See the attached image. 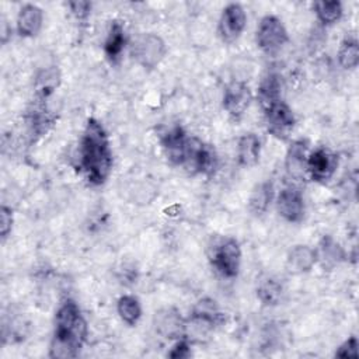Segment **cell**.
I'll return each instance as SVG.
<instances>
[{
    "label": "cell",
    "mask_w": 359,
    "mask_h": 359,
    "mask_svg": "<svg viewBox=\"0 0 359 359\" xmlns=\"http://www.w3.org/2000/svg\"><path fill=\"white\" fill-rule=\"evenodd\" d=\"M287 42V32L282 21L275 15L261 18L257 28V43L265 53H276Z\"/></svg>",
    "instance_id": "cell-5"
},
{
    "label": "cell",
    "mask_w": 359,
    "mask_h": 359,
    "mask_svg": "<svg viewBox=\"0 0 359 359\" xmlns=\"http://www.w3.org/2000/svg\"><path fill=\"white\" fill-rule=\"evenodd\" d=\"M307 146L303 140H296L290 144L286 153V170L290 177L294 180H303L307 171V157H306Z\"/></svg>",
    "instance_id": "cell-14"
},
{
    "label": "cell",
    "mask_w": 359,
    "mask_h": 359,
    "mask_svg": "<svg viewBox=\"0 0 359 359\" xmlns=\"http://www.w3.org/2000/svg\"><path fill=\"white\" fill-rule=\"evenodd\" d=\"M118 314L128 325H135L140 316H142V307L139 300L135 296H122L118 300Z\"/></svg>",
    "instance_id": "cell-23"
},
{
    "label": "cell",
    "mask_w": 359,
    "mask_h": 359,
    "mask_svg": "<svg viewBox=\"0 0 359 359\" xmlns=\"http://www.w3.org/2000/svg\"><path fill=\"white\" fill-rule=\"evenodd\" d=\"M80 167L93 185L104 184L112 168V151L108 135L94 118L87 121L81 137Z\"/></svg>",
    "instance_id": "cell-1"
},
{
    "label": "cell",
    "mask_w": 359,
    "mask_h": 359,
    "mask_svg": "<svg viewBox=\"0 0 359 359\" xmlns=\"http://www.w3.org/2000/svg\"><path fill=\"white\" fill-rule=\"evenodd\" d=\"M257 296L264 304L275 306L282 297V285L273 278H266L259 282L257 287Z\"/></svg>",
    "instance_id": "cell-24"
},
{
    "label": "cell",
    "mask_w": 359,
    "mask_h": 359,
    "mask_svg": "<svg viewBox=\"0 0 359 359\" xmlns=\"http://www.w3.org/2000/svg\"><path fill=\"white\" fill-rule=\"evenodd\" d=\"M261 151L259 139L254 133L243 135L237 143L238 163L244 167H252L258 163Z\"/></svg>",
    "instance_id": "cell-16"
},
{
    "label": "cell",
    "mask_w": 359,
    "mask_h": 359,
    "mask_svg": "<svg viewBox=\"0 0 359 359\" xmlns=\"http://www.w3.org/2000/svg\"><path fill=\"white\" fill-rule=\"evenodd\" d=\"M280 93H282L280 77L276 73H268L262 79L258 87V100L264 107V109L280 101Z\"/></svg>",
    "instance_id": "cell-18"
},
{
    "label": "cell",
    "mask_w": 359,
    "mask_h": 359,
    "mask_svg": "<svg viewBox=\"0 0 359 359\" xmlns=\"http://www.w3.org/2000/svg\"><path fill=\"white\" fill-rule=\"evenodd\" d=\"M87 324L77 304L66 300L57 310L55 318V332L49 348L50 358H76L86 341Z\"/></svg>",
    "instance_id": "cell-2"
},
{
    "label": "cell",
    "mask_w": 359,
    "mask_h": 359,
    "mask_svg": "<svg viewBox=\"0 0 359 359\" xmlns=\"http://www.w3.org/2000/svg\"><path fill=\"white\" fill-rule=\"evenodd\" d=\"M268 130L276 137H286L294 125L292 109L282 101H278L265 109Z\"/></svg>",
    "instance_id": "cell-8"
},
{
    "label": "cell",
    "mask_w": 359,
    "mask_h": 359,
    "mask_svg": "<svg viewBox=\"0 0 359 359\" xmlns=\"http://www.w3.org/2000/svg\"><path fill=\"white\" fill-rule=\"evenodd\" d=\"M338 62L344 69H353L359 63V45L356 39L346 38L338 50Z\"/></svg>",
    "instance_id": "cell-26"
},
{
    "label": "cell",
    "mask_w": 359,
    "mask_h": 359,
    "mask_svg": "<svg viewBox=\"0 0 359 359\" xmlns=\"http://www.w3.org/2000/svg\"><path fill=\"white\" fill-rule=\"evenodd\" d=\"M165 43L156 34H140L132 43V56L143 67H156L165 55Z\"/></svg>",
    "instance_id": "cell-4"
},
{
    "label": "cell",
    "mask_w": 359,
    "mask_h": 359,
    "mask_svg": "<svg viewBox=\"0 0 359 359\" xmlns=\"http://www.w3.org/2000/svg\"><path fill=\"white\" fill-rule=\"evenodd\" d=\"M60 84V72L57 67H48L38 73L35 79V93L39 101L46 100Z\"/></svg>",
    "instance_id": "cell-21"
},
{
    "label": "cell",
    "mask_w": 359,
    "mask_h": 359,
    "mask_svg": "<svg viewBox=\"0 0 359 359\" xmlns=\"http://www.w3.org/2000/svg\"><path fill=\"white\" fill-rule=\"evenodd\" d=\"M279 215L287 222H300L304 215V202L299 191L293 188H285L279 192L276 201Z\"/></svg>",
    "instance_id": "cell-10"
},
{
    "label": "cell",
    "mask_w": 359,
    "mask_h": 359,
    "mask_svg": "<svg viewBox=\"0 0 359 359\" xmlns=\"http://www.w3.org/2000/svg\"><path fill=\"white\" fill-rule=\"evenodd\" d=\"M241 250L234 238H223L215 244L210 254V262L224 278H236L240 269Z\"/></svg>",
    "instance_id": "cell-3"
},
{
    "label": "cell",
    "mask_w": 359,
    "mask_h": 359,
    "mask_svg": "<svg viewBox=\"0 0 359 359\" xmlns=\"http://www.w3.org/2000/svg\"><path fill=\"white\" fill-rule=\"evenodd\" d=\"M191 355L189 345L187 341H180L177 342L172 349L168 352V356L172 359H181V358H188Z\"/></svg>",
    "instance_id": "cell-30"
},
{
    "label": "cell",
    "mask_w": 359,
    "mask_h": 359,
    "mask_svg": "<svg viewBox=\"0 0 359 359\" xmlns=\"http://www.w3.org/2000/svg\"><path fill=\"white\" fill-rule=\"evenodd\" d=\"M337 358H344V359H356L358 358V339L356 337L348 338L335 352Z\"/></svg>",
    "instance_id": "cell-27"
},
{
    "label": "cell",
    "mask_w": 359,
    "mask_h": 359,
    "mask_svg": "<svg viewBox=\"0 0 359 359\" xmlns=\"http://www.w3.org/2000/svg\"><path fill=\"white\" fill-rule=\"evenodd\" d=\"M252 100L251 90L243 81L230 83L223 95V107L231 116H240L250 107Z\"/></svg>",
    "instance_id": "cell-9"
},
{
    "label": "cell",
    "mask_w": 359,
    "mask_h": 359,
    "mask_svg": "<svg viewBox=\"0 0 359 359\" xmlns=\"http://www.w3.org/2000/svg\"><path fill=\"white\" fill-rule=\"evenodd\" d=\"M316 261L317 258L314 250L307 245H296L287 254L286 266L292 273H303L310 271Z\"/></svg>",
    "instance_id": "cell-15"
},
{
    "label": "cell",
    "mask_w": 359,
    "mask_h": 359,
    "mask_svg": "<svg viewBox=\"0 0 359 359\" xmlns=\"http://www.w3.org/2000/svg\"><path fill=\"white\" fill-rule=\"evenodd\" d=\"M11 226H13V212H11L10 208L1 206V210H0V233H1L3 238H6L8 236V233L11 231Z\"/></svg>",
    "instance_id": "cell-28"
},
{
    "label": "cell",
    "mask_w": 359,
    "mask_h": 359,
    "mask_svg": "<svg viewBox=\"0 0 359 359\" xmlns=\"http://www.w3.org/2000/svg\"><path fill=\"white\" fill-rule=\"evenodd\" d=\"M188 139L189 137H187L185 132L180 126H174L172 129H170L168 132H165L161 136L163 147L165 149L167 156L172 163H175V164L184 163Z\"/></svg>",
    "instance_id": "cell-12"
},
{
    "label": "cell",
    "mask_w": 359,
    "mask_h": 359,
    "mask_svg": "<svg viewBox=\"0 0 359 359\" xmlns=\"http://www.w3.org/2000/svg\"><path fill=\"white\" fill-rule=\"evenodd\" d=\"M43 14L35 4H25L21 7L17 17V31L21 36H34L42 27Z\"/></svg>",
    "instance_id": "cell-13"
},
{
    "label": "cell",
    "mask_w": 359,
    "mask_h": 359,
    "mask_svg": "<svg viewBox=\"0 0 359 359\" xmlns=\"http://www.w3.org/2000/svg\"><path fill=\"white\" fill-rule=\"evenodd\" d=\"M245 22H247V15L244 8L240 4L231 3L226 6L219 21L220 38L227 43L236 41L244 31Z\"/></svg>",
    "instance_id": "cell-6"
},
{
    "label": "cell",
    "mask_w": 359,
    "mask_h": 359,
    "mask_svg": "<svg viewBox=\"0 0 359 359\" xmlns=\"http://www.w3.org/2000/svg\"><path fill=\"white\" fill-rule=\"evenodd\" d=\"M338 165L337 156L325 147H318L307 157V172L314 181L324 182L332 177Z\"/></svg>",
    "instance_id": "cell-7"
},
{
    "label": "cell",
    "mask_w": 359,
    "mask_h": 359,
    "mask_svg": "<svg viewBox=\"0 0 359 359\" xmlns=\"http://www.w3.org/2000/svg\"><path fill=\"white\" fill-rule=\"evenodd\" d=\"M272 196H273V187L269 181L257 184L248 199V208L251 213H254L255 216L265 213L272 201Z\"/></svg>",
    "instance_id": "cell-19"
},
{
    "label": "cell",
    "mask_w": 359,
    "mask_h": 359,
    "mask_svg": "<svg viewBox=\"0 0 359 359\" xmlns=\"http://www.w3.org/2000/svg\"><path fill=\"white\" fill-rule=\"evenodd\" d=\"M314 10L317 14V18L323 24H334L337 22L342 15V4L337 0H321L314 3Z\"/></svg>",
    "instance_id": "cell-25"
},
{
    "label": "cell",
    "mask_w": 359,
    "mask_h": 359,
    "mask_svg": "<svg viewBox=\"0 0 359 359\" xmlns=\"http://www.w3.org/2000/svg\"><path fill=\"white\" fill-rule=\"evenodd\" d=\"M123 46H125V31H123V27H122V24L119 21H114L111 24L108 36H107L105 43H104L105 55L111 60H115L122 53Z\"/></svg>",
    "instance_id": "cell-22"
},
{
    "label": "cell",
    "mask_w": 359,
    "mask_h": 359,
    "mask_svg": "<svg viewBox=\"0 0 359 359\" xmlns=\"http://www.w3.org/2000/svg\"><path fill=\"white\" fill-rule=\"evenodd\" d=\"M156 331L165 338H180L184 335L185 324L175 309H163L154 316Z\"/></svg>",
    "instance_id": "cell-11"
},
{
    "label": "cell",
    "mask_w": 359,
    "mask_h": 359,
    "mask_svg": "<svg viewBox=\"0 0 359 359\" xmlns=\"http://www.w3.org/2000/svg\"><path fill=\"white\" fill-rule=\"evenodd\" d=\"M69 6H70L72 13L79 20L87 18L88 14H90V10H91V4L88 1H70Z\"/></svg>",
    "instance_id": "cell-29"
},
{
    "label": "cell",
    "mask_w": 359,
    "mask_h": 359,
    "mask_svg": "<svg viewBox=\"0 0 359 359\" xmlns=\"http://www.w3.org/2000/svg\"><path fill=\"white\" fill-rule=\"evenodd\" d=\"M316 258L320 259L323 266L332 268L345 258V252L331 236H324L316 251Z\"/></svg>",
    "instance_id": "cell-17"
},
{
    "label": "cell",
    "mask_w": 359,
    "mask_h": 359,
    "mask_svg": "<svg viewBox=\"0 0 359 359\" xmlns=\"http://www.w3.org/2000/svg\"><path fill=\"white\" fill-rule=\"evenodd\" d=\"M192 320L196 324L213 327L222 321V313L219 311L215 300L202 299L195 304L192 310Z\"/></svg>",
    "instance_id": "cell-20"
}]
</instances>
